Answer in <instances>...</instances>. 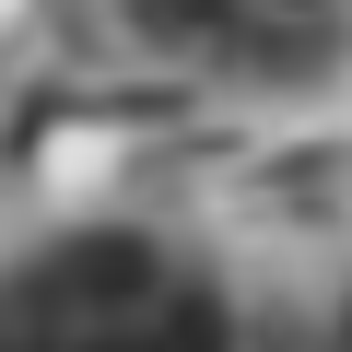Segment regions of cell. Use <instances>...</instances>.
Listing matches in <instances>:
<instances>
[{"label":"cell","mask_w":352,"mask_h":352,"mask_svg":"<svg viewBox=\"0 0 352 352\" xmlns=\"http://www.w3.org/2000/svg\"><path fill=\"white\" fill-rule=\"evenodd\" d=\"M153 24L212 47V59H247V71L352 59V0H153Z\"/></svg>","instance_id":"cell-1"}]
</instances>
